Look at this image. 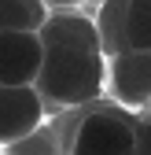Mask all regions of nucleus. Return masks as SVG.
Returning a JSON list of instances; mask_svg holds the SVG:
<instances>
[{
  "label": "nucleus",
  "instance_id": "f257e3e1",
  "mask_svg": "<svg viewBox=\"0 0 151 155\" xmlns=\"http://www.w3.org/2000/svg\"><path fill=\"white\" fill-rule=\"evenodd\" d=\"M37 89L48 104L81 107L107 92V55L100 48H48Z\"/></svg>",
  "mask_w": 151,
  "mask_h": 155
},
{
  "label": "nucleus",
  "instance_id": "f03ea898",
  "mask_svg": "<svg viewBox=\"0 0 151 155\" xmlns=\"http://www.w3.org/2000/svg\"><path fill=\"white\" fill-rule=\"evenodd\" d=\"M70 155H137V118L114 107L81 114L74 126Z\"/></svg>",
  "mask_w": 151,
  "mask_h": 155
},
{
  "label": "nucleus",
  "instance_id": "7ed1b4c3",
  "mask_svg": "<svg viewBox=\"0 0 151 155\" xmlns=\"http://www.w3.org/2000/svg\"><path fill=\"white\" fill-rule=\"evenodd\" d=\"M48 118V100L37 85H0V148L37 133Z\"/></svg>",
  "mask_w": 151,
  "mask_h": 155
},
{
  "label": "nucleus",
  "instance_id": "20e7f679",
  "mask_svg": "<svg viewBox=\"0 0 151 155\" xmlns=\"http://www.w3.org/2000/svg\"><path fill=\"white\" fill-rule=\"evenodd\" d=\"M107 89L111 100L125 111H144L151 104V52L125 48L107 59Z\"/></svg>",
  "mask_w": 151,
  "mask_h": 155
},
{
  "label": "nucleus",
  "instance_id": "39448f33",
  "mask_svg": "<svg viewBox=\"0 0 151 155\" xmlns=\"http://www.w3.org/2000/svg\"><path fill=\"white\" fill-rule=\"evenodd\" d=\"M44 41L37 30L0 33V85H37L44 67Z\"/></svg>",
  "mask_w": 151,
  "mask_h": 155
},
{
  "label": "nucleus",
  "instance_id": "423d86ee",
  "mask_svg": "<svg viewBox=\"0 0 151 155\" xmlns=\"http://www.w3.org/2000/svg\"><path fill=\"white\" fill-rule=\"evenodd\" d=\"M37 33H41L44 48H59V45H66V48H100V26H96V18H88L78 8L48 11L44 26L37 30Z\"/></svg>",
  "mask_w": 151,
  "mask_h": 155
},
{
  "label": "nucleus",
  "instance_id": "0eeeda50",
  "mask_svg": "<svg viewBox=\"0 0 151 155\" xmlns=\"http://www.w3.org/2000/svg\"><path fill=\"white\" fill-rule=\"evenodd\" d=\"M125 8H129V0H103V4H96L100 48H103L107 59L129 48V45H125Z\"/></svg>",
  "mask_w": 151,
  "mask_h": 155
},
{
  "label": "nucleus",
  "instance_id": "6e6552de",
  "mask_svg": "<svg viewBox=\"0 0 151 155\" xmlns=\"http://www.w3.org/2000/svg\"><path fill=\"white\" fill-rule=\"evenodd\" d=\"M44 0H0V33L8 30H41L48 18Z\"/></svg>",
  "mask_w": 151,
  "mask_h": 155
},
{
  "label": "nucleus",
  "instance_id": "1a4fd4ad",
  "mask_svg": "<svg viewBox=\"0 0 151 155\" xmlns=\"http://www.w3.org/2000/svg\"><path fill=\"white\" fill-rule=\"evenodd\" d=\"M125 45L151 52V0H129V8H125Z\"/></svg>",
  "mask_w": 151,
  "mask_h": 155
},
{
  "label": "nucleus",
  "instance_id": "9d476101",
  "mask_svg": "<svg viewBox=\"0 0 151 155\" xmlns=\"http://www.w3.org/2000/svg\"><path fill=\"white\" fill-rule=\"evenodd\" d=\"M8 151H11V155H63L59 148H55V133H48L44 126L37 129V133H30L26 140L11 144Z\"/></svg>",
  "mask_w": 151,
  "mask_h": 155
},
{
  "label": "nucleus",
  "instance_id": "9b49d317",
  "mask_svg": "<svg viewBox=\"0 0 151 155\" xmlns=\"http://www.w3.org/2000/svg\"><path fill=\"white\" fill-rule=\"evenodd\" d=\"M137 155H151V118H137Z\"/></svg>",
  "mask_w": 151,
  "mask_h": 155
},
{
  "label": "nucleus",
  "instance_id": "f8f14e48",
  "mask_svg": "<svg viewBox=\"0 0 151 155\" xmlns=\"http://www.w3.org/2000/svg\"><path fill=\"white\" fill-rule=\"evenodd\" d=\"M44 4H48L52 11H66V8H81V4H88V0H44Z\"/></svg>",
  "mask_w": 151,
  "mask_h": 155
},
{
  "label": "nucleus",
  "instance_id": "ddd939ff",
  "mask_svg": "<svg viewBox=\"0 0 151 155\" xmlns=\"http://www.w3.org/2000/svg\"><path fill=\"white\" fill-rule=\"evenodd\" d=\"M144 114H147V118H151V104H147V107H144Z\"/></svg>",
  "mask_w": 151,
  "mask_h": 155
},
{
  "label": "nucleus",
  "instance_id": "4468645a",
  "mask_svg": "<svg viewBox=\"0 0 151 155\" xmlns=\"http://www.w3.org/2000/svg\"><path fill=\"white\" fill-rule=\"evenodd\" d=\"M88 4H103V0H88Z\"/></svg>",
  "mask_w": 151,
  "mask_h": 155
},
{
  "label": "nucleus",
  "instance_id": "2eb2a0df",
  "mask_svg": "<svg viewBox=\"0 0 151 155\" xmlns=\"http://www.w3.org/2000/svg\"><path fill=\"white\" fill-rule=\"evenodd\" d=\"M4 155H11V151H4Z\"/></svg>",
  "mask_w": 151,
  "mask_h": 155
}]
</instances>
